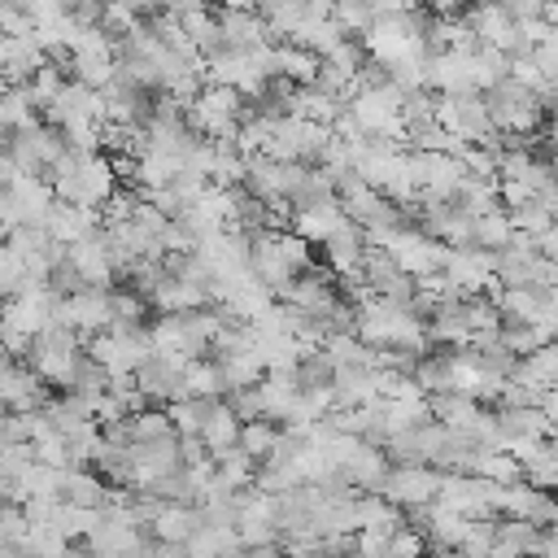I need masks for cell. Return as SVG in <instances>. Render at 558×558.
Segmentation results:
<instances>
[{
    "label": "cell",
    "instance_id": "6da1fadb",
    "mask_svg": "<svg viewBox=\"0 0 558 558\" xmlns=\"http://www.w3.org/2000/svg\"><path fill=\"white\" fill-rule=\"evenodd\" d=\"M440 484H445V475L432 462H397V466H388L379 493L401 510H423L440 497Z\"/></svg>",
    "mask_w": 558,
    "mask_h": 558
},
{
    "label": "cell",
    "instance_id": "7a4b0ae2",
    "mask_svg": "<svg viewBox=\"0 0 558 558\" xmlns=\"http://www.w3.org/2000/svg\"><path fill=\"white\" fill-rule=\"evenodd\" d=\"M57 323H65L70 331H78L83 340L96 336V331H109L113 323V310H109V288H78L70 296L57 301Z\"/></svg>",
    "mask_w": 558,
    "mask_h": 558
},
{
    "label": "cell",
    "instance_id": "3957f363",
    "mask_svg": "<svg viewBox=\"0 0 558 558\" xmlns=\"http://www.w3.org/2000/svg\"><path fill=\"white\" fill-rule=\"evenodd\" d=\"M201 523H205V519H201V506H192V501H166L161 514L148 523V532H153L161 545H187Z\"/></svg>",
    "mask_w": 558,
    "mask_h": 558
},
{
    "label": "cell",
    "instance_id": "277c9868",
    "mask_svg": "<svg viewBox=\"0 0 558 558\" xmlns=\"http://www.w3.org/2000/svg\"><path fill=\"white\" fill-rule=\"evenodd\" d=\"M240 427H244V418H240L227 401H218V405L209 410L205 427H201V440H205V449L218 458V453H227V449H235V445H240Z\"/></svg>",
    "mask_w": 558,
    "mask_h": 558
},
{
    "label": "cell",
    "instance_id": "5b68a950",
    "mask_svg": "<svg viewBox=\"0 0 558 558\" xmlns=\"http://www.w3.org/2000/svg\"><path fill=\"white\" fill-rule=\"evenodd\" d=\"M218 366H222V379L227 388H253L266 379V362L257 349H235V353H214Z\"/></svg>",
    "mask_w": 558,
    "mask_h": 558
},
{
    "label": "cell",
    "instance_id": "8992f818",
    "mask_svg": "<svg viewBox=\"0 0 558 558\" xmlns=\"http://www.w3.org/2000/svg\"><path fill=\"white\" fill-rule=\"evenodd\" d=\"M183 388H187V397H227V379H222L218 357L214 353L209 357H192L183 366Z\"/></svg>",
    "mask_w": 558,
    "mask_h": 558
},
{
    "label": "cell",
    "instance_id": "52a82bcc",
    "mask_svg": "<svg viewBox=\"0 0 558 558\" xmlns=\"http://www.w3.org/2000/svg\"><path fill=\"white\" fill-rule=\"evenodd\" d=\"M279 432H283V423L279 418H244V427H240V449L262 466L270 453H275V445H279Z\"/></svg>",
    "mask_w": 558,
    "mask_h": 558
},
{
    "label": "cell",
    "instance_id": "ba28073f",
    "mask_svg": "<svg viewBox=\"0 0 558 558\" xmlns=\"http://www.w3.org/2000/svg\"><path fill=\"white\" fill-rule=\"evenodd\" d=\"M214 475H218L227 488L244 493V488H253V484H257V462L235 445V449H227V453H218V458H214Z\"/></svg>",
    "mask_w": 558,
    "mask_h": 558
},
{
    "label": "cell",
    "instance_id": "9c48e42d",
    "mask_svg": "<svg viewBox=\"0 0 558 558\" xmlns=\"http://www.w3.org/2000/svg\"><path fill=\"white\" fill-rule=\"evenodd\" d=\"M126 432H131V445L135 440H157V436H170L174 423H170V410L166 405H144L126 418Z\"/></svg>",
    "mask_w": 558,
    "mask_h": 558
},
{
    "label": "cell",
    "instance_id": "30bf717a",
    "mask_svg": "<svg viewBox=\"0 0 558 558\" xmlns=\"http://www.w3.org/2000/svg\"><path fill=\"white\" fill-rule=\"evenodd\" d=\"M427 545L432 541L423 536V527H397L392 541H388V558H423Z\"/></svg>",
    "mask_w": 558,
    "mask_h": 558
},
{
    "label": "cell",
    "instance_id": "8fae6325",
    "mask_svg": "<svg viewBox=\"0 0 558 558\" xmlns=\"http://www.w3.org/2000/svg\"><path fill=\"white\" fill-rule=\"evenodd\" d=\"M13 436H9V410H0V445H9Z\"/></svg>",
    "mask_w": 558,
    "mask_h": 558
},
{
    "label": "cell",
    "instance_id": "7c38bea8",
    "mask_svg": "<svg viewBox=\"0 0 558 558\" xmlns=\"http://www.w3.org/2000/svg\"><path fill=\"white\" fill-rule=\"evenodd\" d=\"M440 558H475V554H466V549H436Z\"/></svg>",
    "mask_w": 558,
    "mask_h": 558
},
{
    "label": "cell",
    "instance_id": "4fadbf2b",
    "mask_svg": "<svg viewBox=\"0 0 558 558\" xmlns=\"http://www.w3.org/2000/svg\"><path fill=\"white\" fill-rule=\"evenodd\" d=\"M0 166H4V144H0Z\"/></svg>",
    "mask_w": 558,
    "mask_h": 558
},
{
    "label": "cell",
    "instance_id": "5bb4252c",
    "mask_svg": "<svg viewBox=\"0 0 558 558\" xmlns=\"http://www.w3.org/2000/svg\"><path fill=\"white\" fill-rule=\"evenodd\" d=\"M0 310H4V296H0Z\"/></svg>",
    "mask_w": 558,
    "mask_h": 558
}]
</instances>
